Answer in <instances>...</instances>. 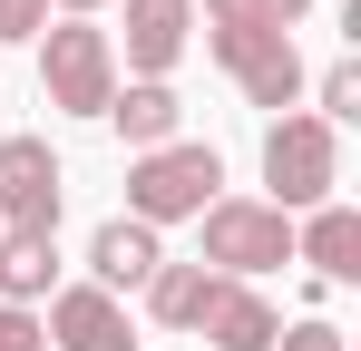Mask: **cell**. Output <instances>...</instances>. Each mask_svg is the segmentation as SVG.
Returning <instances> with one entry per match:
<instances>
[{
	"label": "cell",
	"instance_id": "obj_1",
	"mask_svg": "<svg viewBox=\"0 0 361 351\" xmlns=\"http://www.w3.org/2000/svg\"><path fill=\"white\" fill-rule=\"evenodd\" d=\"M264 205L274 215H312V205H332V185H342V137L322 127V117L283 108L274 127H264Z\"/></svg>",
	"mask_w": 361,
	"mask_h": 351
},
{
	"label": "cell",
	"instance_id": "obj_2",
	"mask_svg": "<svg viewBox=\"0 0 361 351\" xmlns=\"http://www.w3.org/2000/svg\"><path fill=\"white\" fill-rule=\"evenodd\" d=\"M215 185H225V156H215V147H195V137L147 147V156L127 166V215H137V225H185V215L215 205Z\"/></svg>",
	"mask_w": 361,
	"mask_h": 351
},
{
	"label": "cell",
	"instance_id": "obj_12",
	"mask_svg": "<svg viewBox=\"0 0 361 351\" xmlns=\"http://www.w3.org/2000/svg\"><path fill=\"white\" fill-rule=\"evenodd\" d=\"M185 58V0H127V68L166 78Z\"/></svg>",
	"mask_w": 361,
	"mask_h": 351
},
{
	"label": "cell",
	"instance_id": "obj_7",
	"mask_svg": "<svg viewBox=\"0 0 361 351\" xmlns=\"http://www.w3.org/2000/svg\"><path fill=\"white\" fill-rule=\"evenodd\" d=\"M59 351H137V332H127V312H118V292H98V283H68L49 292V322H39Z\"/></svg>",
	"mask_w": 361,
	"mask_h": 351
},
{
	"label": "cell",
	"instance_id": "obj_13",
	"mask_svg": "<svg viewBox=\"0 0 361 351\" xmlns=\"http://www.w3.org/2000/svg\"><path fill=\"white\" fill-rule=\"evenodd\" d=\"M205 302H215V273L205 264H157L147 273V322H166V332H195Z\"/></svg>",
	"mask_w": 361,
	"mask_h": 351
},
{
	"label": "cell",
	"instance_id": "obj_14",
	"mask_svg": "<svg viewBox=\"0 0 361 351\" xmlns=\"http://www.w3.org/2000/svg\"><path fill=\"white\" fill-rule=\"evenodd\" d=\"M59 283V234H0V302H39Z\"/></svg>",
	"mask_w": 361,
	"mask_h": 351
},
{
	"label": "cell",
	"instance_id": "obj_16",
	"mask_svg": "<svg viewBox=\"0 0 361 351\" xmlns=\"http://www.w3.org/2000/svg\"><path fill=\"white\" fill-rule=\"evenodd\" d=\"M205 20H215V30H283L274 0H205Z\"/></svg>",
	"mask_w": 361,
	"mask_h": 351
},
{
	"label": "cell",
	"instance_id": "obj_15",
	"mask_svg": "<svg viewBox=\"0 0 361 351\" xmlns=\"http://www.w3.org/2000/svg\"><path fill=\"white\" fill-rule=\"evenodd\" d=\"M352 117H361V58H332V68H322V127L342 137Z\"/></svg>",
	"mask_w": 361,
	"mask_h": 351
},
{
	"label": "cell",
	"instance_id": "obj_8",
	"mask_svg": "<svg viewBox=\"0 0 361 351\" xmlns=\"http://www.w3.org/2000/svg\"><path fill=\"white\" fill-rule=\"evenodd\" d=\"M293 264H312L322 283H361V215L342 195L312 205V215H293Z\"/></svg>",
	"mask_w": 361,
	"mask_h": 351
},
{
	"label": "cell",
	"instance_id": "obj_18",
	"mask_svg": "<svg viewBox=\"0 0 361 351\" xmlns=\"http://www.w3.org/2000/svg\"><path fill=\"white\" fill-rule=\"evenodd\" d=\"M39 20H49V0H0V39H39Z\"/></svg>",
	"mask_w": 361,
	"mask_h": 351
},
{
	"label": "cell",
	"instance_id": "obj_17",
	"mask_svg": "<svg viewBox=\"0 0 361 351\" xmlns=\"http://www.w3.org/2000/svg\"><path fill=\"white\" fill-rule=\"evenodd\" d=\"M0 351H49V332H39L20 302H0Z\"/></svg>",
	"mask_w": 361,
	"mask_h": 351
},
{
	"label": "cell",
	"instance_id": "obj_9",
	"mask_svg": "<svg viewBox=\"0 0 361 351\" xmlns=\"http://www.w3.org/2000/svg\"><path fill=\"white\" fill-rule=\"evenodd\" d=\"M166 254H157V225H137V215H108V225L88 234V283L98 292H147Z\"/></svg>",
	"mask_w": 361,
	"mask_h": 351
},
{
	"label": "cell",
	"instance_id": "obj_10",
	"mask_svg": "<svg viewBox=\"0 0 361 351\" xmlns=\"http://www.w3.org/2000/svg\"><path fill=\"white\" fill-rule=\"evenodd\" d=\"M215 351H274V332H283V312L264 302L254 283H215V302H205V322H195Z\"/></svg>",
	"mask_w": 361,
	"mask_h": 351
},
{
	"label": "cell",
	"instance_id": "obj_3",
	"mask_svg": "<svg viewBox=\"0 0 361 351\" xmlns=\"http://www.w3.org/2000/svg\"><path fill=\"white\" fill-rule=\"evenodd\" d=\"M39 98L59 117H108V98H118V39L98 20H59L39 39Z\"/></svg>",
	"mask_w": 361,
	"mask_h": 351
},
{
	"label": "cell",
	"instance_id": "obj_19",
	"mask_svg": "<svg viewBox=\"0 0 361 351\" xmlns=\"http://www.w3.org/2000/svg\"><path fill=\"white\" fill-rule=\"evenodd\" d=\"M274 351H342L332 322H293V332H274Z\"/></svg>",
	"mask_w": 361,
	"mask_h": 351
},
{
	"label": "cell",
	"instance_id": "obj_4",
	"mask_svg": "<svg viewBox=\"0 0 361 351\" xmlns=\"http://www.w3.org/2000/svg\"><path fill=\"white\" fill-rule=\"evenodd\" d=\"M195 225H205V254L195 264H215V283H254V273L293 264V215H274L254 195H215Z\"/></svg>",
	"mask_w": 361,
	"mask_h": 351
},
{
	"label": "cell",
	"instance_id": "obj_6",
	"mask_svg": "<svg viewBox=\"0 0 361 351\" xmlns=\"http://www.w3.org/2000/svg\"><path fill=\"white\" fill-rule=\"evenodd\" d=\"M68 176L49 156V137H0V225L10 234H59Z\"/></svg>",
	"mask_w": 361,
	"mask_h": 351
},
{
	"label": "cell",
	"instance_id": "obj_5",
	"mask_svg": "<svg viewBox=\"0 0 361 351\" xmlns=\"http://www.w3.org/2000/svg\"><path fill=\"white\" fill-rule=\"evenodd\" d=\"M205 49L235 68V88L254 98V108H293L302 98V49H293V30H205Z\"/></svg>",
	"mask_w": 361,
	"mask_h": 351
},
{
	"label": "cell",
	"instance_id": "obj_11",
	"mask_svg": "<svg viewBox=\"0 0 361 351\" xmlns=\"http://www.w3.org/2000/svg\"><path fill=\"white\" fill-rule=\"evenodd\" d=\"M176 117H185V98L166 78H127L118 98H108V127H118L137 156H147V147H176Z\"/></svg>",
	"mask_w": 361,
	"mask_h": 351
},
{
	"label": "cell",
	"instance_id": "obj_20",
	"mask_svg": "<svg viewBox=\"0 0 361 351\" xmlns=\"http://www.w3.org/2000/svg\"><path fill=\"white\" fill-rule=\"evenodd\" d=\"M49 10H68V20H88V10H108V0H49Z\"/></svg>",
	"mask_w": 361,
	"mask_h": 351
}]
</instances>
